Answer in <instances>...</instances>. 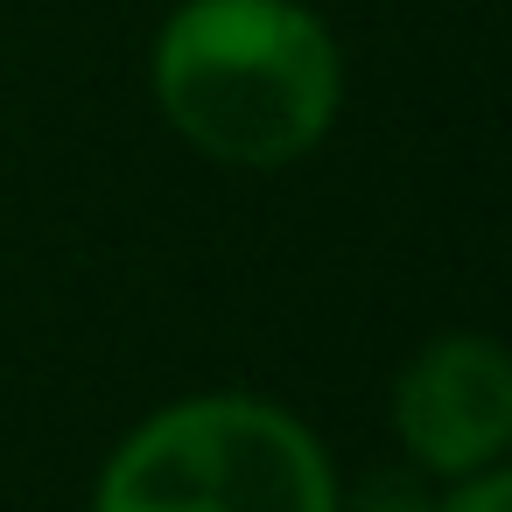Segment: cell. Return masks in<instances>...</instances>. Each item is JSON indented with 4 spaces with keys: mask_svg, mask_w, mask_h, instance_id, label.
<instances>
[{
    "mask_svg": "<svg viewBox=\"0 0 512 512\" xmlns=\"http://www.w3.org/2000/svg\"><path fill=\"white\" fill-rule=\"evenodd\" d=\"M92 512H337V477L288 407L204 393L148 414L113 449Z\"/></svg>",
    "mask_w": 512,
    "mask_h": 512,
    "instance_id": "obj_2",
    "label": "cell"
},
{
    "mask_svg": "<svg viewBox=\"0 0 512 512\" xmlns=\"http://www.w3.org/2000/svg\"><path fill=\"white\" fill-rule=\"evenodd\" d=\"M393 435L428 477L498 470L512 442V365L491 337H435L393 386Z\"/></svg>",
    "mask_w": 512,
    "mask_h": 512,
    "instance_id": "obj_3",
    "label": "cell"
},
{
    "mask_svg": "<svg viewBox=\"0 0 512 512\" xmlns=\"http://www.w3.org/2000/svg\"><path fill=\"white\" fill-rule=\"evenodd\" d=\"M435 512H512V484L505 470H477V477H456V491L435 505Z\"/></svg>",
    "mask_w": 512,
    "mask_h": 512,
    "instance_id": "obj_4",
    "label": "cell"
},
{
    "mask_svg": "<svg viewBox=\"0 0 512 512\" xmlns=\"http://www.w3.org/2000/svg\"><path fill=\"white\" fill-rule=\"evenodd\" d=\"M148 85L162 120L225 169L302 162L344 106V50L302 0H183Z\"/></svg>",
    "mask_w": 512,
    "mask_h": 512,
    "instance_id": "obj_1",
    "label": "cell"
}]
</instances>
